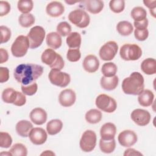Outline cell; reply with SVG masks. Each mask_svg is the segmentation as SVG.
<instances>
[{
    "instance_id": "1",
    "label": "cell",
    "mask_w": 156,
    "mask_h": 156,
    "mask_svg": "<svg viewBox=\"0 0 156 156\" xmlns=\"http://www.w3.org/2000/svg\"><path fill=\"white\" fill-rule=\"evenodd\" d=\"M43 73L41 65L33 63H22L18 65L13 73L16 80L21 85H27L35 81Z\"/></svg>"
},
{
    "instance_id": "2",
    "label": "cell",
    "mask_w": 156,
    "mask_h": 156,
    "mask_svg": "<svg viewBox=\"0 0 156 156\" xmlns=\"http://www.w3.org/2000/svg\"><path fill=\"white\" fill-rule=\"evenodd\" d=\"M144 78L139 72L132 73L122 82L123 92L127 94L138 95L144 90Z\"/></svg>"
},
{
    "instance_id": "3",
    "label": "cell",
    "mask_w": 156,
    "mask_h": 156,
    "mask_svg": "<svg viewBox=\"0 0 156 156\" xmlns=\"http://www.w3.org/2000/svg\"><path fill=\"white\" fill-rule=\"evenodd\" d=\"M41 61L52 69H62L64 66V60L62 56L52 49H46L42 54Z\"/></svg>"
},
{
    "instance_id": "4",
    "label": "cell",
    "mask_w": 156,
    "mask_h": 156,
    "mask_svg": "<svg viewBox=\"0 0 156 156\" xmlns=\"http://www.w3.org/2000/svg\"><path fill=\"white\" fill-rule=\"evenodd\" d=\"M120 56L124 60H136L142 55L141 49L135 44H125L120 49Z\"/></svg>"
},
{
    "instance_id": "5",
    "label": "cell",
    "mask_w": 156,
    "mask_h": 156,
    "mask_svg": "<svg viewBox=\"0 0 156 156\" xmlns=\"http://www.w3.org/2000/svg\"><path fill=\"white\" fill-rule=\"evenodd\" d=\"M45 30L43 27L39 26L33 27L27 34V38L30 49L39 47L43 43L45 37Z\"/></svg>"
},
{
    "instance_id": "6",
    "label": "cell",
    "mask_w": 156,
    "mask_h": 156,
    "mask_svg": "<svg viewBox=\"0 0 156 156\" xmlns=\"http://www.w3.org/2000/svg\"><path fill=\"white\" fill-rule=\"evenodd\" d=\"M68 19L73 24L80 28L87 27L90 21L88 13L82 9H76L71 12L68 15Z\"/></svg>"
},
{
    "instance_id": "7",
    "label": "cell",
    "mask_w": 156,
    "mask_h": 156,
    "mask_svg": "<svg viewBox=\"0 0 156 156\" xmlns=\"http://www.w3.org/2000/svg\"><path fill=\"white\" fill-rule=\"evenodd\" d=\"M29 48V43L27 37L19 35L11 46V52L13 56L21 57L26 55Z\"/></svg>"
},
{
    "instance_id": "8",
    "label": "cell",
    "mask_w": 156,
    "mask_h": 156,
    "mask_svg": "<svg viewBox=\"0 0 156 156\" xmlns=\"http://www.w3.org/2000/svg\"><path fill=\"white\" fill-rule=\"evenodd\" d=\"M95 102L98 108L107 113L113 112L117 107L116 101L112 97L105 94H99L96 98Z\"/></svg>"
},
{
    "instance_id": "9",
    "label": "cell",
    "mask_w": 156,
    "mask_h": 156,
    "mask_svg": "<svg viewBox=\"0 0 156 156\" xmlns=\"http://www.w3.org/2000/svg\"><path fill=\"white\" fill-rule=\"evenodd\" d=\"M51 83L60 87H66L70 82V76L57 69H52L48 75Z\"/></svg>"
},
{
    "instance_id": "10",
    "label": "cell",
    "mask_w": 156,
    "mask_h": 156,
    "mask_svg": "<svg viewBox=\"0 0 156 156\" xmlns=\"http://www.w3.org/2000/svg\"><path fill=\"white\" fill-rule=\"evenodd\" d=\"M96 135L91 130H87L82 134L80 140V147L85 152L92 151L96 144Z\"/></svg>"
},
{
    "instance_id": "11",
    "label": "cell",
    "mask_w": 156,
    "mask_h": 156,
    "mask_svg": "<svg viewBox=\"0 0 156 156\" xmlns=\"http://www.w3.org/2000/svg\"><path fill=\"white\" fill-rule=\"evenodd\" d=\"M118 46L114 41H110L105 43L99 50V56L104 61L112 60L118 52Z\"/></svg>"
},
{
    "instance_id": "12",
    "label": "cell",
    "mask_w": 156,
    "mask_h": 156,
    "mask_svg": "<svg viewBox=\"0 0 156 156\" xmlns=\"http://www.w3.org/2000/svg\"><path fill=\"white\" fill-rule=\"evenodd\" d=\"M133 121L140 126H145L149 124L151 120V115L147 110L136 108L130 115Z\"/></svg>"
},
{
    "instance_id": "13",
    "label": "cell",
    "mask_w": 156,
    "mask_h": 156,
    "mask_svg": "<svg viewBox=\"0 0 156 156\" xmlns=\"http://www.w3.org/2000/svg\"><path fill=\"white\" fill-rule=\"evenodd\" d=\"M118 140L122 146L130 147L136 143L137 135L132 130H125L119 134Z\"/></svg>"
},
{
    "instance_id": "14",
    "label": "cell",
    "mask_w": 156,
    "mask_h": 156,
    "mask_svg": "<svg viewBox=\"0 0 156 156\" xmlns=\"http://www.w3.org/2000/svg\"><path fill=\"white\" fill-rule=\"evenodd\" d=\"M29 137L30 141L36 145L43 144L47 140L48 135L46 131L40 127L32 128L30 130Z\"/></svg>"
},
{
    "instance_id": "15",
    "label": "cell",
    "mask_w": 156,
    "mask_h": 156,
    "mask_svg": "<svg viewBox=\"0 0 156 156\" xmlns=\"http://www.w3.org/2000/svg\"><path fill=\"white\" fill-rule=\"evenodd\" d=\"M76 99L75 92L71 89H65L62 91L58 96L60 104L65 107L73 105Z\"/></svg>"
},
{
    "instance_id": "16",
    "label": "cell",
    "mask_w": 156,
    "mask_h": 156,
    "mask_svg": "<svg viewBox=\"0 0 156 156\" xmlns=\"http://www.w3.org/2000/svg\"><path fill=\"white\" fill-rule=\"evenodd\" d=\"M99 66V61L94 55H88L83 60V67L88 73L96 72Z\"/></svg>"
},
{
    "instance_id": "17",
    "label": "cell",
    "mask_w": 156,
    "mask_h": 156,
    "mask_svg": "<svg viewBox=\"0 0 156 156\" xmlns=\"http://www.w3.org/2000/svg\"><path fill=\"white\" fill-rule=\"evenodd\" d=\"M30 118L34 124L41 125L47 120V113L46 111L41 108H35L30 112Z\"/></svg>"
},
{
    "instance_id": "18",
    "label": "cell",
    "mask_w": 156,
    "mask_h": 156,
    "mask_svg": "<svg viewBox=\"0 0 156 156\" xmlns=\"http://www.w3.org/2000/svg\"><path fill=\"white\" fill-rule=\"evenodd\" d=\"M85 9L91 13L97 14L102 11L104 8V4L102 1L98 0H88L80 2Z\"/></svg>"
},
{
    "instance_id": "19",
    "label": "cell",
    "mask_w": 156,
    "mask_h": 156,
    "mask_svg": "<svg viewBox=\"0 0 156 156\" xmlns=\"http://www.w3.org/2000/svg\"><path fill=\"white\" fill-rule=\"evenodd\" d=\"M116 132L115 125L111 122L104 124L101 128L100 134L101 138L104 140H110L115 138Z\"/></svg>"
},
{
    "instance_id": "20",
    "label": "cell",
    "mask_w": 156,
    "mask_h": 156,
    "mask_svg": "<svg viewBox=\"0 0 156 156\" xmlns=\"http://www.w3.org/2000/svg\"><path fill=\"white\" fill-rule=\"evenodd\" d=\"M65 7L63 5L58 1H52L49 3L46 8L48 15L52 17L60 16L64 12Z\"/></svg>"
},
{
    "instance_id": "21",
    "label": "cell",
    "mask_w": 156,
    "mask_h": 156,
    "mask_svg": "<svg viewBox=\"0 0 156 156\" xmlns=\"http://www.w3.org/2000/svg\"><path fill=\"white\" fill-rule=\"evenodd\" d=\"M32 128V123L27 120L20 121L17 122L15 127L17 133L22 137H27Z\"/></svg>"
},
{
    "instance_id": "22",
    "label": "cell",
    "mask_w": 156,
    "mask_h": 156,
    "mask_svg": "<svg viewBox=\"0 0 156 156\" xmlns=\"http://www.w3.org/2000/svg\"><path fill=\"white\" fill-rule=\"evenodd\" d=\"M46 41L47 45L54 49H57L60 48L62 43L60 35L55 32H50L46 35Z\"/></svg>"
},
{
    "instance_id": "23",
    "label": "cell",
    "mask_w": 156,
    "mask_h": 156,
    "mask_svg": "<svg viewBox=\"0 0 156 156\" xmlns=\"http://www.w3.org/2000/svg\"><path fill=\"white\" fill-rule=\"evenodd\" d=\"M141 69L147 75H152L156 73V60L152 58L144 60L141 64Z\"/></svg>"
},
{
    "instance_id": "24",
    "label": "cell",
    "mask_w": 156,
    "mask_h": 156,
    "mask_svg": "<svg viewBox=\"0 0 156 156\" xmlns=\"http://www.w3.org/2000/svg\"><path fill=\"white\" fill-rule=\"evenodd\" d=\"M154 98V93L149 90H145L139 94L138 101L141 106L149 107L152 104Z\"/></svg>"
},
{
    "instance_id": "25",
    "label": "cell",
    "mask_w": 156,
    "mask_h": 156,
    "mask_svg": "<svg viewBox=\"0 0 156 156\" xmlns=\"http://www.w3.org/2000/svg\"><path fill=\"white\" fill-rule=\"evenodd\" d=\"M118 77L116 76L108 77L103 76L101 79V85L105 90L111 91L116 88L118 84Z\"/></svg>"
},
{
    "instance_id": "26",
    "label": "cell",
    "mask_w": 156,
    "mask_h": 156,
    "mask_svg": "<svg viewBox=\"0 0 156 156\" xmlns=\"http://www.w3.org/2000/svg\"><path fill=\"white\" fill-rule=\"evenodd\" d=\"M66 43L71 49H79L81 44L80 34L74 32L69 34L66 38Z\"/></svg>"
},
{
    "instance_id": "27",
    "label": "cell",
    "mask_w": 156,
    "mask_h": 156,
    "mask_svg": "<svg viewBox=\"0 0 156 156\" xmlns=\"http://www.w3.org/2000/svg\"><path fill=\"white\" fill-rule=\"evenodd\" d=\"M63 123L60 119H52L46 125L48 133L51 135H54L60 132L62 129Z\"/></svg>"
},
{
    "instance_id": "28",
    "label": "cell",
    "mask_w": 156,
    "mask_h": 156,
    "mask_svg": "<svg viewBox=\"0 0 156 156\" xmlns=\"http://www.w3.org/2000/svg\"><path fill=\"white\" fill-rule=\"evenodd\" d=\"M116 29L118 33L122 36H127L132 34L133 31L132 24L127 21H122L118 23Z\"/></svg>"
},
{
    "instance_id": "29",
    "label": "cell",
    "mask_w": 156,
    "mask_h": 156,
    "mask_svg": "<svg viewBox=\"0 0 156 156\" xmlns=\"http://www.w3.org/2000/svg\"><path fill=\"white\" fill-rule=\"evenodd\" d=\"M102 113L97 109H91L85 114L86 121L90 124H96L101 121Z\"/></svg>"
},
{
    "instance_id": "30",
    "label": "cell",
    "mask_w": 156,
    "mask_h": 156,
    "mask_svg": "<svg viewBox=\"0 0 156 156\" xmlns=\"http://www.w3.org/2000/svg\"><path fill=\"white\" fill-rule=\"evenodd\" d=\"M18 91L12 88H8L2 93V99L3 101L7 104H13L16 99Z\"/></svg>"
},
{
    "instance_id": "31",
    "label": "cell",
    "mask_w": 156,
    "mask_h": 156,
    "mask_svg": "<svg viewBox=\"0 0 156 156\" xmlns=\"http://www.w3.org/2000/svg\"><path fill=\"white\" fill-rule=\"evenodd\" d=\"M116 147V142L113 139L110 140H104L102 138L99 141V147L102 152L110 154L114 151Z\"/></svg>"
},
{
    "instance_id": "32",
    "label": "cell",
    "mask_w": 156,
    "mask_h": 156,
    "mask_svg": "<svg viewBox=\"0 0 156 156\" xmlns=\"http://www.w3.org/2000/svg\"><path fill=\"white\" fill-rule=\"evenodd\" d=\"M101 71L105 77H113L117 72V66L112 62L105 63L102 66Z\"/></svg>"
},
{
    "instance_id": "33",
    "label": "cell",
    "mask_w": 156,
    "mask_h": 156,
    "mask_svg": "<svg viewBox=\"0 0 156 156\" xmlns=\"http://www.w3.org/2000/svg\"><path fill=\"white\" fill-rule=\"evenodd\" d=\"M146 10L141 7H135L131 11V16L134 21H141L146 19Z\"/></svg>"
},
{
    "instance_id": "34",
    "label": "cell",
    "mask_w": 156,
    "mask_h": 156,
    "mask_svg": "<svg viewBox=\"0 0 156 156\" xmlns=\"http://www.w3.org/2000/svg\"><path fill=\"white\" fill-rule=\"evenodd\" d=\"M20 24L24 27H29L35 23V18L31 13H23L18 19Z\"/></svg>"
},
{
    "instance_id": "35",
    "label": "cell",
    "mask_w": 156,
    "mask_h": 156,
    "mask_svg": "<svg viewBox=\"0 0 156 156\" xmlns=\"http://www.w3.org/2000/svg\"><path fill=\"white\" fill-rule=\"evenodd\" d=\"M9 152L12 155L16 156H26L27 154V148L21 143H16L13 145Z\"/></svg>"
},
{
    "instance_id": "36",
    "label": "cell",
    "mask_w": 156,
    "mask_h": 156,
    "mask_svg": "<svg viewBox=\"0 0 156 156\" xmlns=\"http://www.w3.org/2000/svg\"><path fill=\"white\" fill-rule=\"evenodd\" d=\"M34 4L31 0H22L18 2V9L23 13H27L33 9Z\"/></svg>"
},
{
    "instance_id": "37",
    "label": "cell",
    "mask_w": 156,
    "mask_h": 156,
    "mask_svg": "<svg viewBox=\"0 0 156 156\" xmlns=\"http://www.w3.org/2000/svg\"><path fill=\"white\" fill-rule=\"evenodd\" d=\"M109 7L112 11L119 13L122 12L125 7V2L123 0H112L110 1Z\"/></svg>"
},
{
    "instance_id": "38",
    "label": "cell",
    "mask_w": 156,
    "mask_h": 156,
    "mask_svg": "<svg viewBox=\"0 0 156 156\" xmlns=\"http://www.w3.org/2000/svg\"><path fill=\"white\" fill-rule=\"evenodd\" d=\"M57 31L60 35L65 37L71 34V27L66 21L61 22L57 26Z\"/></svg>"
},
{
    "instance_id": "39",
    "label": "cell",
    "mask_w": 156,
    "mask_h": 156,
    "mask_svg": "<svg viewBox=\"0 0 156 156\" xmlns=\"http://www.w3.org/2000/svg\"><path fill=\"white\" fill-rule=\"evenodd\" d=\"M12 143L11 136L7 132L0 133V146L3 148L9 147Z\"/></svg>"
},
{
    "instance_id": "40",
    "label": "cell",
    "mask_w": 156,
    "mask_h": 156,
    "mask_svg": "<svg viewBox=\"0 0 156 156\" xmlns=\"http://www.w3.org/2000/svg\"><path fill=\"white\" fill-rule=\"evenodd\" d=\"M38 90L37 83L33 82L30 84L24 85H21V90L23 93L27 96H32L37 92Z\"/></svg>"
},
{
    "instance_id": "41",
    "label": "cell",
    "mask_w": 156,
    "mask_h": 156,
    "mask_svg": "<svg viewBox=\"0 0 156 156\" xmlns=\"http://www.w3.org/2000/svg\"><path fill=\"white\" fill-rule=\"evenodd\" d=\"M81 57L79 49H69L66 54L67 59L72 62H76L80 60Z\"/></svg>"
},
{
    "instance_id": "42",
    "label": "cell",
    "mask_w": 156,
    "mask_h": 156,
    "mask_svg": "<svg viewBox=\"0 0 156 156\" xmlns=\"http://www.w3.org/2000/svg\"><path fill=\"white\" fill-rule=\"evenodd\" d=\"M1 30V43H4L7 42L11 37V31L6 26H1L0 27Z\"/></svg>"
},
{
    "instance_id": "43",
    "label": "cell",
    "mask_w": 156,
    "mask_h": 156,
    "mask_svg": "<svg viewBox=\"0 0 156 156\" xmlns=\"http://www.w3.org/2000/svg\"><path fill=\"white\" fill-rule=\"evenodd\" d=\"M134 35L136 40L139 41H144L148 37L149 32L147 29L144 30H138L135 29L134 31Z\"/></svg>"
},
{
    "instance_id": "44",
    "label": "cell",
    "mask_w": 156,
    "mask_h": 156,
    "mask_svg": "<svg viewBox=\"0 0 156 156\" xmlns=\"http://www.w3.org/2000/svg\"><path fill=\"white\" fill-rule=\"evenodd\" d=\"M10 10V4L7 1H0V16H2L9 13Z\"/></svg>"
},
{
    "instance_id": "45",
    "label": "cell",
    "mask_w": 156,
    "mask_h": 156,
    "mask_svg": "<svg viewBox=\"0 0 156 156\" xmlns=\"http://www.w3.org/2000/svg\"><path fill=\"white\" fill-rule=\"evenodd\" d=\"M9 78V71L6 67H0V82H7Z\"/></svg>"
},
{
    "instance_id": "46",
    "label": "cell",
    "mask_w": 156,
    "mask_h": 156,
    "mask_svg": "<svg viewBox=\"0 0 156 156\" xmlns=\"http://www.w3.org/2000/svg\"><path fill=\"white\" fill-rule=\"evenodd\" d=\"M26 98L24 94L18 91L17 97L13 104L16 106H22L26 104Z\"/></svg>"
},
{
    "instance_id": "47",
    "label": "cell",
    "mask_w": 156,
    "mask_h": 156,
    "mask_svg": "<svg viewBox=\"0 0 156 156\" xmlns=\"http://www.w3.org/2000/svg\"><path fill=\"white\" fill-rule=\"evenodd\" d=\"M144 5L150 9V13L151 15L154 16L155 17V7H156V1H143Z\"/></svg>"
},
{
    "instance_id": "48",
    "label": "cell",
    "mask_w": 156,
    "mask_h": 156,
    "mask_svg": "<svg viewBox=\"0 0 156 156\" xmlns=\"http://www.w3.org/2000/svg\"><path fill=\"white\" fill-rule=\"evenodd\" d=\"M133 24L136 29L144 30L146 29L148 26V20L146 18L141 21H134Z\"/></svg>"
},
{
    "instance_id": "49",
    "label": "cell",
    "mask_w": 156,
    "mask_h": 156,
    "mask_svg": "<svg viewBox=\"0 0 156 156\" xmlns=\"http://www.w3.org/2000/svg\"><path fill=\"white\" fill-rule=\"evenodd\" d=\"M0 53H1L0 63H3L7 62L8 58H9V55H8L7 51L5 49H3V48H1L0 49Z\"/></svg>"
},
{
    "instance_id": "50",
    "label": "cell",
    "mask_w": 156,
    "mask_h": 156,
    "mask_svg": "<svg viewBox=\"0 0 156 156\" xmlns=\"http://www.w3.org/2000/svg\"><path fill=\"white\" fill-rule=\"evenodd\" d=\"M142 155V154L139 152L138 151L135 150L134 149H127L125 151L124 155Z\"/></svg>"
},
{
    "instance_id": "51",
    "label": "cell",
    "mask_w": 156,
    "mask_h": 156,
    "mask_svg": "<svg viewBox=\"0 0 156 156\" xmlns=\"http://www.w3.org/2000/svg\"><path fill=\"white\" fill-rule=\"evenodd\" d=\"M50 153H53V152H51V151H46L44 152H43L41 154V155H49L50 154ZM53 154H54V153H53Z\"/></svg>"
}]
</instances>
